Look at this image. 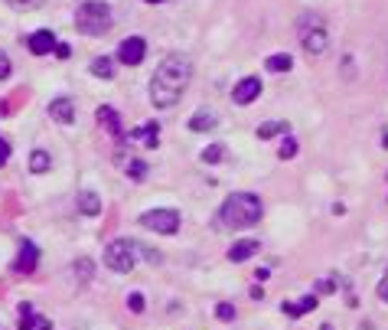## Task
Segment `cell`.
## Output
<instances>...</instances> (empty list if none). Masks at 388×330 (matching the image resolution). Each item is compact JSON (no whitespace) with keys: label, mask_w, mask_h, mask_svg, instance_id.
Returning a JSON list of instances; mask_svg holds the SVG:
<instances>
[{"label":"cell","mask_w":388,"mask_h":330,"mask_svg":"<svg viewBox=\"0 0 388 330\" xmlns=\"http://www.w3.org/2000/svg\"><path fill=\"white\" fill-rule=\"evenodd\" d=\"M193 79V62L183 53H170L150 79V102L157 108H173Z\"/></svg>","instance_id":"obj_1"},{"label":"cell","mask_w":388,"mask_h":330,"mask_svg":"<svg viewBox=\"0 0 388 330\" xmlns=\"http://www.w3.org/2000/svg\"><path fill=\"white\" fill-rule=\"evenodd\" d=\"M265 216V203L254 193H228L226 203L219 207V222L228 229H252Z\"/></svg>","instance_id":"obj_2"},{"label":"cell","mask_w":388,"mask_h":330,"mask_svg":"<svg viewBox=\"0 0 388 330\" xmlns=\"http://www.w3.org/2000/svg\"><path fill=\"white\" fill-rule=\"evenodd\" d=\"M75 30L85 36H105L111 30V7L105 0H85L75 10Z\"/></svg>","instance_id":"obj_3"},{"label":"cell","mask_w":388,"mask_h":330,"mask_svg":"<svg viewBox=\"0 0 388 330\" xmlns=\"http://www.w3.org/2000/svg\"><path fill=\"white\" fill-rule=\"evenodd\" d=\"M297 40L304 46V53L310 56H320L326 53V46H330V36H326V20L320 14H300L297 16Z\"/></svg>","instance_id":"obj_4"},{"label":"cell","mask_w":388,"mask_h":330,"mask_svg":"<svg viewBox=\"0 0 388 330\" xmlns=\"http://www.w3.org/2000/svg\"><path fill=\"white\" fill-rule=\"evenodd\" d=\"M137 252H141V248H137L131 239H111V242L105 246V268L118 272V275H128V272H134Z\"/></svg>","instance_id":"obj_5"},{"label":"cell","mask_w":388,"mask_h":330,"mask_svg":"<svg viewBox=\"0 0 388 330\" xmlns=\"http://www.w3.org/2000/svg\"><path fill=\"white\" fill-rule=\"evenodd\" d=\"M141 226H144V229H154L157 235H176L180 233V209H173V207L147 209V213L141 216Z\"/></svg>","instance_id":"obj_6"},{"label":"cell","mask_w":388,"mask_h":330,"mask_svg":"<svg viewBox=\"0 0 388 330\" xmlns=\"http://www.w3.org/2000/svg\"><path fill=\"white\" fill-rule=\"evenodd\" d=\"M144 56H147V40L144 36H128V40L118 43V53H114V59H118L121 66H141L144 62Z\"/></svg>","instance_id":"obj_7"},{"label":"cell","mask_w":388,"mask_h":330,"mask_svg":"<svg viewBox=\"0 0 388 330\" xmlns=\"http://www.w3.org/2000/svg\"><path fill=\"white\" fill-rule=\"evenodd\" d=\"M36 265H40V248H36V242L20 239V248H16V259H14V272L16 275H33Z\"/></svg>","instance_id":"obj_8"},{"label":"cell","mask_w":388,"mask_h":330,"mask_svg":"<svg viewBox=\"0 0 388 330\" xmlns=\"http://www.w3.org/2000/svg\"><path fill=\"white\" fill-rule=\"evenodd\" d=\"M254 98H261V79H258V75L239 79L235 89H232V102H235V105H252Z\"/></svg>","instance_id":"obj_9"},{"label":"cell","mask_w":388,"mask_h":330,"mask_svg":"<svg viewBox=\"0 0 388 330\" xmlns=\"http://www.w3.org/2000/svg\"><path fill=\"white\" fill-rule=\"evenodd\" d=\"M56 33L53 30H36V33H29L27 36V46H29V53L33 56H49L56 49Z\"/></svg>","instance_id":"obj_10"},{"label":"cell","mask_w":388,"mask_h":330,"mask_svg":"<svg viewBox=\"0 0 388 330\" xmlns=\"http://www.w3.org/2000/svg\"><path fill=\"white\" fill-rule=\"evenodd\" d=\"M317 301H320V294H304L300 301H284L281 311L291 317V320H297V317H304V314H313V311H317Z\"/></svg>","instance_id":"obj_11"},{"label":"cell","mask_w":388,"mask_h":330,"mask_svg":"<svg viewBox=\"0 0 388 330\" xmlns=\"http://www.w3.org/2000/svg\"><path fill=\"white\" fill-rule=\"evenodd\" d=\"M95 118H98V124H105V131L111 134L114 141H124V128H121V118L118 111L111 108V105H101V108L95 111Z\"/></svg>","instance_id":"obj_12"},{"label":"cell","mask_w":388,"mask_h":330,"mask_svg":"<svg viewBox=\"0 0 388 330\" xmlns=\"http://www.w3.org/2000/svg\"><path fill=\"white\" fill-rule=\"evenodd\" d=\"M49 118L59 121V124H72V121H75V105H72V98H66V95L53 98V102H49Z\"/></svg>","instance_id":"obj_13"},{"label":"cell","mask_w":388,"mask_h":330,"mask_svg":"<svg viewBox=\"0 0 388 330\" xmlns=\"http://www.w3.org/2000/svg\"><path fill=\"white\" fill-rule=\"evenodd\" d=\"M131 141H141L147 151L160 148V124L147 121V124H141V128H134V131H131Z\"/></svg>","instance_id":"obj_14"},{"label":"cell","mask_w":388,"mask_h":330,"mask_svg":"<svg viewBox=\"0 0 388 330\" xmlns=\"http://www.w3.org/2000/svg\"><path fill=\"white\" fill-rule=\"evenodd\" d=\"M261 252V242L258 239H239L235 246L228 248V261H248L252 255Z\"/></svg>","instance_id":"obj_15"},{"label":"cell","mask_w":388,"mask_h":330,"mask_svg":"<svg viewBox=\"0 0 388 330\" xmlns=\"http://www.w3.org/2000/svg\"><path fill=\"white\" fill-rule=\"evenodd\" d=\"M75 207H79L82 216H98V213H101V196L92 190H82L79 196H75Z\"/></svg>","instance_id":"obj_16"},{"label":"cell","mask_w":388,"mask_h":330,"mask_svg":"<svg viewBox=\"0 0 388 330\" xmlns=\"http://www.w3.org/2000/svg\"><path fill=\"white\" fill-rule=\"evenodd\" d=\"M215 124H219V118H215L213 111L199 108L196 115H193V118H189V131H193V134H206V131H213Z\"/></svg>","instance_id":"obj_17"},{"label":"cell","mask_w":388,"mask_h":330,"mask_svg":"<svg viewBox=\"0 0 388 330\" xmlns=\"http://www.w3.org/2000/svg\"><path fill=\"white\" fill-rule=\"evenodd\" d=\"M114 66H118V59H111V56H98V59H92V75L95 79H105V82H111L114 79Z\"/></svg>","instance_id":"obj_18"},{"label":"cell","mask_w":388,"mask_h":330,"mask_svg":"<svg viewBox=\"0 0 388 330\" xmlns=\"http://www.w3.org/2000/svg\"><path fill=\"white\" fill-rule=\"evenodd\" d=\"M43 317L33 311V304H20V317H16V330H40Z\"/></svg>","instance_id":"obj_19"},{"label":"cell","mask_w":388,"mask_h":330,"mask_svg":"<svg viewBox=\"0 0 388 330\" xmlns=\"http://www.w3.org/2000/svg\"><path fill=\"white\" fill-rule=\"evenodd\" d=\"M291 131V124L287 121H261L258 124V141H271V138H278V134H287Z\"/></svg>","instance_id":"obj_20"},{"label":"cell","mask_w":388,"mask_h":330,"mask_svg":"<svg viewBox=\"0 0 388 330\" xmlns=\"http://www.w3.org/2000/svg\"><path fill=\"white\" fill-rule=\"evenodd\" d=\"M46 170H53V157H49V151L36 148L29 154V174H46Z\"/></svg>","instance_id":"obj_21"},{"label":"cell","mask_w":388,"mask_h":330,"mask_svg":"<svg viewBox=\"0 0 388 330\" xmlns=\"http://www.w3.org/2000/svg\"><path fill=\"white\" fill-rule=\"evenodd\" d=\"M268 72H291L294 69V56H287V53H274V56H268Z\"/></svg>","instance_id":"obj_22"},{"label":"cell","mask_w":388,"mask_h":330,"mask_svg":"<svg viewBox=\"0 0 388 330\" xmlns=\"http://www.w3.org/2000/svg\"><path fill=\"white\" fill-rule=\"evenodd\" d=\"M226 144H209V148H206V151L199 154V161L202 164H222V161H226Z\"/></svg>","instance_id":"obj_23"},{"label":"cell","mask_w":388,"mask_h":330,"mask_svg":"<svg viewBox=\"0 0 388 330\" xmlns=\"http://www.w3.org/2000/svg\"><path fill=\"white\" fill-rule=\"evenodd\" d=\"M297 151H300V144H297V138L291 134V131H287V134H284V141H281V151H278V157H281V161H294Z\"/></svg>","instance_id":"obj_24"},{"label":"cell","mask_w":388,"mask_h":330,"mask_svg":"<svg viewBox=\"0 0 388 330\" xmlns=\"http://www.w3.org/2000/svg\"><path fill=\"white\" fill-rule=\"evenodd\" d=\"M72 272L79 278V285H88V281H92V259H79L72 265Z\"/></svg>","instance_id":"obj_25"},{"label":"cell","mask_w":388,"mask_h":330,"mask_svg":"<svg viewBox=\"0 0 388 330\" xmlns=\"http://www.w3.org/2000/svg\"><path fill=\"white\" fill-rule=\"evenodd\" d=\"M215 317L222 320V324H232L235 317H239V311H235V304H228V301H219L215 304Z\"/></svg>","instance_id":"obj_26"},{"label":"cell","mask_w":388,"mask_h":330,"mask_svg":"<svg viewBox=\"0 0 388 330\" xmlns=\"http://www.w3.org/2000/svg\"><path fill=\"white\" fill-rule=\"evenodd\" d=\"M128 177L134 180V183H141V180L147 177V164H144V161H141V157H134V161H131V164H128Z\"/></svg>","instance_id":"obj_27"},{"label":"cell","mask_w":388,"mask_h":330,"mask_svg":"<svg viewBox=\"0 0 388 330\" xmlns=\"http://www.w3.org/2000/svg\"><path fill=\"white\" fill-rule=\"evenodd\" d=\"M128 307H131L134 314H144V294H141V291H131V294H128Z\"/></svg>","instance_id":"obj_28"},{"label":"cell","mask_w":388,"mask_h":330,"mask_svg":"<svg viewBox=\"0 0 388 330\" xmlns=\"http://www.w3.org/2000/svg\"><path fill=\"white\" fill-rule=\"evenodd\" d=\"M10 72H14V62H10V56L0 53V82H3V79H10Z\"/></svg>","instance_id":"obj_29"},{"label":"cell","mask_w":388,"mask_h":330,"mask_svg":"<svg viewBox=\"0 0 388 330\" xmlns=\"http://www.w3.org/2000/svg\"><path fill=\"white\" fill-rule=\"evenodd\" d=\"M313 288H317V291H313V294H333V291H336V285H333V281H330V278H323V281H317Z\"/></svg>","instance_id":"obj_30"},{"label":"cell","mask_w":388,"mask_h":330,"mask_svg":"<svg viewBox=\"0 0 388 330\" xmlns=\"http://www.w3.org/2000/svg\"><path fill=\"white\" fill-rule=\"evenodd\" d=\"M56 59H69V56H72V46H69V43H56Z\"/></svg>","instance_id":"obj_31"},{"label":"cell","mask_w":388,"mask_h":330,"mask_svg":"<svg viewBox=\"0 0 388 330\" xmlns=\"http://www.w3.org/2000/svg\"><path fill=\"white\" fill-rule=\"evenodd\" d=\"M7 161H10V141L0 138V167L7 164Z\"/></svg>","instance_id":"obj_32"},{"label":"cell","mask_w":388,"mask_h":330,"mask_svg":"<svg viewBox=\"0 0 388 330\" xmlns=\"http://www.w3.org/2000/svg\"><path fill=\"white\" fill-rule=\"evenodd\" d=\"M378 301L388 304V268H385V275H382V281H378Z\"/></svg>","instance_id":"obj_33"},{"label":"cell","mask_w":388,"mask_h":330,"mask_svg":"<svg viewBox=\"0 0 388 330\" xmlns=\"http://www.w3.org/2000/svg\"><path fill=\"white\" fill-rule=\"evenodd\" d=\"M10 3H14V7H23V3H29V0H10Z\"/></svg>","instance_id":"obj_34"},{"label":"cell","mask_w":388,"mask_h":330,"mask_svg":"<svg viewBox=\"0 0 388 330\" xmlns=\"http://www.w3.org/2000/svg\"><path fill=\"white\" fill-rule=\"evenodd\" d=\"M382 148H388V131H385V134H382Z\"/></svg>","instance_id":"obj_35"},{"label":"cell","mask_w":388,"mask_h":330,"mask_svg":"<svg viewBox=\"0 0 388 330\" xmlns=\"http://www.w3.org/2000/svg\"><path fill=\"white\" fill-rule=\"evenodd\" d=\"M0 115H7V102H0Z\"/></svg>","instance_id":"obj_36"},{"label":"cell","mask_w":388,"mask_h":330,"mask_svg":"<svg viewBox=\"0 0 388 330\" xmlns=\"http://www.w3.org/2000/svg\"><path fill=\"white\" fill-rule=\"evenodd\" d=\"M144 3H167V0H144Z\"/></svg>","instance_id":"obj_37"},{"label":"cell","mask_w":388,"mask_h":330,"mask_svg":"<svg viewBox=\"0 0 388 330\" xmlns=\"http://www.w3.org/2000/svg\"><path fill=\"white\" fill-rule=\"evenodd\" d=\"M320 330H333V327H330V324H323V327Z\"/></svg>","instance_id":"obj_38"},{"label":"cell","mask_w":388,"mask_h":330,"mask_svg":"<svg viewBox=\"0 0 388 330\" xmlns=\"http://www.w3.org/2000/svg\"><path fill=\"white\" fill-rule=\"evenodd\" d=\"M0 330H3V324H0Z\"/></svg>","instance_id":"obj_39"}]
</instances>
